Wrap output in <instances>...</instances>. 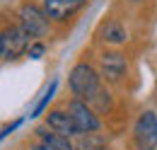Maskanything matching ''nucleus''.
I'll return each instance as SVG.
<instances>
[{"mask_svg":"<svg viewBox=\"0 0 157 150\" xmlns=\"http://www.w3.org/2000/svg\"><path fill=\"white\" fill-rule=\"evenodd\" d=\"M68 82H70L73 94H78V97H94V92H97V73L87 63H78L70 70Z\"/></svg>","mask_w":157,"mask_h":150,"instance_id":"obj_1","label":"nucleus"},{"mask_svg":"<svg viewBox=\"0 0 157 150\" xmlns=\"http://www.w3.org/2000/svg\"><path fill=\"white\" fill-rule=\"evenodd\" d=\"M136 145L138 150H155L157 145V116L145 112L136 124Z\"/></svg>","mask_w":157,"mask_h":150,"instance_id":"obj_2","label":"nucleus"},{"mask_svg":"<svg viewBox=\"0 0 157 150\" xmlns=\"http://www.w3.org/2000/svg\"><path fill=\"white\" fill-rule=\"evenodd\" d=\"M29 32L24 29V27H12V29H7L5 34H2V58L7 61V58H15L20 56L22 51L29 46Z\"/></svg>","mask_w":157,"mask_h":150,"instance_id":"obj_3","label":"nucleus"},{"mask_svg":"<svg viewBox=\"0 0 157 150\" xmlns=\"http://www.w3.org/2000/svg\"><path fill=\"white\" fill-rule=\"evenodd\" d=\"M68 112H70V116H73V121H75V126H78L80 136L92 133V131H97V128H99V119L90 112L87 104H82V102H73V104L68 107Z\"/></svg>","mask_w":157,"mask_h":150,"instance_id":"obj_4","label":"nucleus"},{"mask_svg":"<svg viewBox=\"0 0 157 150\" xmlns=\"http://www.w3.org/2000/svg\"><path fill=\"white\" fill-rule=\"evenodd\" d=\"M20 17H22V27L32 34V37H41L44 32H46V15H41L36 7H32V5H24L20 10Z\"/></svg>","mask_w":157,"mask_h":150,"instance_id":"obj_5","label":"nucleus"},{"mask_svg":"<svg viewBox=\"0 0 157 150\" xmlns=\"http://www.w3.org/2000/svg\"><path fill=\"white\" fill-rule=\"evenodd\" d=\"M78 7H80V2H75V0H44V15L56 19V22L73 17V12Z\"/></svg>","mask_w":157,"mask_h":150,"instance_id":"obj_6","label":"nucleus"},{"mask_svg":"<svg viewBox=\"0 0 157 150\" xmlns=\"http://www.w3.org/2000/svg\"><path fill=\"white\" fill-rule=\"evenodd\" d=\"M48 128H53L56 133H63V136H78V126L73 121L70 112H51L48 114Z\"/></svg>","mask_w":157,"mask_h":150,"instance_id":"obj_7","label":"nucleus"},{"mask_svg":"<svg viewBox=\"0 0 157 150\" xmlns=\"http://www.w3.org/2000/svg\"><path fill=\"white\" fill-rule=\"evenodd\" d=\"M39 138H41V143L34 150H73V143H70L68 136H63V133L39 131Z\"/></svg>","mask_w":157,"mask_h":150,"instance_id":"obj_8","label":"nucleus"},{"mask_svg":"<svg viewBox=\"0 0 157 150\" xmlns=\"http://www.w3.org/2000/svg\"><path fill=\"white\" fill-rule=\"evenodd\" d=\"M101 70L109 80H121V75L126 73V58L121 53H104L101 56Z\"/></svg>","mask_w":157,"mask_h":150,"instance_id":"obj_9","label":"nucleus"},{"mask_svg":"<svg viewBox=\"0 0 157 150\" xmlns=\"http://www.w3.org/2000/svg\"><path fill=\"white\" fill-rule=\"evenodd\" d=\"M101 34H104V39H106V41H116V44L126 39V32H123L118 24H114V22H111V24H106Z\"/></svg>","mask_w":157,"mask_h":150,"instance_id":"obj_10","label":"nucleus"},{"mask_svg":"<svg viewBox=\"0 0 157 150\" xmlns=\"http://www.w3.org/2000/svg\"><path fill=\"white\" fill-rule=\"evenodd\" d=\"M53 92H56V82H51V87H48V92L44 94V99H41L39 104H36V109H34V114H32V116H39V114L44 112V107H46V104L51 102V97H53Z\"/></svg>","mask_w":157,"mask_h":150,"instance_id":"obj_11","label":"nucleus"},{"mask_svg":"<svg viewBox=\"0 0 157 150\" xmlns=\"http://www.w3.org/2000/svg\"><path fill=\"white\" fill-rule=\"evenodd\" d=\"M41 53H44V46H41V44H34V46H29V56H32V58H39Z\"/></svg>","mask_w":157,"mask_h":150,"instance_id":"obj_12","label":"nucleus"},{"mask_svg":"<svg viewBox=\"0 0 157 150\" xmlns=\"http://www.w3.org/2000/svg\"><path fill=\"white\" fill-rule=\"evenodd\" d=\"M99 145H101V140H94V143L82 140V143H80V150H92V148H99Z\"/></svg>","mask_w":157,"mask_h":150,"instance_id":"obj_13","label":"nucleus"},{"mask_svg":"<svg viewBox=\"0 0 157 150\" xmlns=\"http://www.w3.org/2000/svg\"><path fill=\"white\" fill-rule=\"evenodd\" d=\"M75 2H82V0H75Z\"/></svg>","mask_w":157,"mask_h":150,"instance_id":"obj_14","label":"nucleus"}]
</instances>
